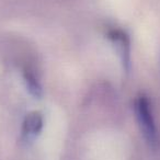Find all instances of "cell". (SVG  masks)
Returning a JSON list of instances; mask_svg holds the SVG:
<instances>
[{"label":"cell","instance_id":"7a4b0ae2","mask_svg":"<svg viewBox=\"0 0 160 160\" xmlns=\"http://www.w3.org/2000/svg\"><path fill=\"white\" fill-rule=\"evenodd\" d=\"M108 35L120 57L123 68L126 72H128L131 69V40H129V36L124 31L118 29H113L109 31Z\"/></svg>","mask_w":160,"mask_h":160},{"label":"cell","instance_id":"277c9868","mask_svg":"<svg viewBox=\"0 0 160 160\" xmlns=\"http://www.w3.org/2000/svg\"><path fill=\"white\" fill-rule=\"evenodd\" d=\"M24 81L28 91L30 92L31 96H33L34 98H38V99H40L43 96L42 86H41V83L38 82V80L36 79V77L33 73H31L30 71H25Z\"/></svg>","mask_w":160,"mask_h":160},{"label":"cell","instance_id":"6da1fadb","mask_svg":"<svg viewBox=\"0 0 160 160\" xmlns=\"http://www.w3.org/2000/svg\"><path fill=\"white\" fill-rule=\"evenodd\" d=\"M135 114L140 132L149 146L155 147L157 144V127L153 120L151 103L144 94H140L135 100Z\"/></svg>","mask_w":160,"mask_h":160},{"label":"cell","instance_id":"3957f363","mask_svg":"<svg viewBox=\"0 0 160 160\" xmlns=\"http://www.w3.org/2000/svg\"><path fill=\"white\" fill-rule=\"evenodd\" d=\"M44 120L41 112L33 111L27 114L22 124V138L24 142H32L41 134Z\"/></svg>","mask_w":160,"mask_h":160}]
</instances>
